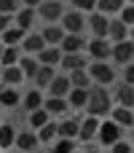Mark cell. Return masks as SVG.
I'll list each match as a JSON object with an SVG mask.
<instances>
[{
  "mask_svg": "<svg viewBox=\"0 0 134 153\" xmlns=\"http://www.w3.org/2000/svg\"><path fill=\"white\" fill-rule=\"evenodd\" d=\"M113 94L107 91V86H91L89 89V102H86V113L89 116H97V118H107L110 110H113Z\"/></svg>",
  "mask_w": 134,
  "mask_h": 153,
  "instance_id": "cell-1",
  "label": "cell"
},
{
  "mask_svg": "<svg viewBox=\"0 0 134 153\" xmlns=\"http://www.w3.org/2000/svg\"><path fill=\"white\" fill-rule=\"evenodd\" d=\"M89 73H91V81L97 86H115V81H118L115 65L110 59L107 62H89Z\"/></svg>",
  "mask_w": 134,
  "mask_h": 153,
  "instance_id": "cell-2",
  "label": "cell"
},
{
  "mask_svg": "<svg viewBox=\"0 0 134 153\" xmlns=\"http://www.w3.org/2000/svg\"><path fill=\"white\" fill-rule=\"evenodd\" d=\"M86 56L91 62H107L113 56V40L110 38H89L86 43Z\"/></svg>",
  "mask_w": 134,
  "mask_h": 153,
  "instance_id": "cell-3",
  "label": "cell"
},
{
  "mask_svg": "<svg viewBox=\"0 0 134 153\" xmlns=\"http://www.w3.org/2000/svg\"><path fill=\"white\" fill-rule=\"evenodd\" d=\"M64 3L62 0H43L38 8H35V13H38V19L43 22V24H56V22H62V16H64Z\"/></svg>",
  "mask_w": 134,
  "mask_h": 153,
  "instance_id": "cell-4",
  "label": "cell"
},
{
  "mask_svg": "<svg viewBox=\"0 0 134 153\" xmlns=\"http://www.w3.org/2000/svg\"><path fill=\"white\" fill-rule=\"evenodd\" d=\"M121 132H124V129H121V126L107 116V118H102V121H99L97 140H99V145H102V148H110L113 143H118V140H121Z\"/></svg>",
  "mask_w": 134,
  "mask_h": 153,
  "instance_id": "cell-5",
  "label": "cell"
},
{
  "mask_svg": "<svg viewBox=\"0 0 134 153\" xmlns=\"http://www.w3.org/2000/svg\"><path fill=\"white\" fill-rule=\"evenodd\" d=\"M86 22H89V13L75 11V8H67L59 24L64 27V32H83L86 35Z\"/></svg>",
  "mask_w": 134,
  "mask_h": 153,
  "instance_id": "cell-6",
  "label": "cell"
},
{
  "mask_svg": "<svg viewBox=\"0 0 134 153\" xmlns=\"http://www.w3.org/2000/svg\"><path fill=\"white\" fill-rule=\"evenodd\" d=\"M107 27H110V16L107 13H102V11H91L89 13V22H86L89 38H107Z\"/></svg>",
  "mask_w": 134,
  "mask_h": 153,
  "instance_id": "cell-7",
  "label": "cell"
},
{
  "mask_svg": "<svg viewBox=\"0 0 134 153\" xmlns=\"http://www.w3.org/2000/svg\"><path fill=\"white\" fill-rule=\"evenodd\" d=\"M86 43H89V35L83 32H67L59 43L62 54H86Z\"/></svg>",
  "mask_w": 134,
  "mask_h": 153,
  "instance_id": "cell-8",
  "label": "cell"
},
{
  "mask_svg": "<svg viewBox=\"0 0 134 153\" xmlns=\"http://www.w3.org/2000/svg\"><path fill=\"white\" fill-rule=\"evenodd\" d=\"M110 62H113V65H121V67L129 65V62H134V40L132 38L113 43V56H110Z\"/></svg>",
  "mask_w": 134,
  "mask_h": 153,
  "instance_id": "cell-9",
  "label": "cell"
},
{
  "mask_svg": "<svg viewBox=\"0 0 134 153\" xmlns=\"http://www.w3.org/2000/svg\"><path fill=\"white\" fill-rule=\"evenodd\" d=\"M99 121L97 116H83L81 118V132H78V143L81 145H91V140H97V132H99Z\"/></svg>",
  "mask_w": 134,
  "mask_h": 153,
  "instance_id": "cell-10",
  "label": "cell"
},
{
  "mask_svg": "<svg viewBox=\"0 0 134 153\" xmlns=\"http://www.w3.org/2000/svg\"><path fill=\"white\" fill-rule=\"evenodd\" d=\"M40 148V140H38V132L35 129H19L16 132V143H13V151H27V153H35Z\"/></svg>",
  "mask_w": 134,
  "mask_h": 153,
  "instance_id": "cell-11",
  "label": "cell"
},
{
  "mask_svg": "<svg viewBox=\"0 0 134 153\" xmlns=\"http://www.w3.org/2000/svg\"><path fill=\"white\" fill-rule=\"evenodd\" d=\"M56 126H59V137H67V140H78V132H81V116H62L56 118Z\"/></svg>",
  "mask_w": 134,
  "mask_h": 153,
  "instance_id": "cell-12",
  "label": "cell"
},
{
  "mask_svg": "<svg viewBox=\"0 0 134 153\" xmlns=\"http://www.w3.org/2000/svg\"><path fill=\"white\" fill-rule=\"evenodd\" d=\"M21 89L19 86H0V110H16L21 108Z\"/></svg>",
  "mask_w": 134,
  "mask_h": 153,
  "instance_id": "cell-13",
  "label": "cell"
},
{
  "mask_svg": "<svg viewBox=\"0 0 134 153\" xmlns=\"http://www.w3.org/2000/svg\"><path fill=\"white\" fill-rule=\"evenodd\" d=\"M43 100H46V91L38 89V86H30L21 94V110H24V116L32 113V110H38V108H43Z\"/></svg>",
  "mask_w": 134,
  "mask_h": 153,
  "instance_id": "cell-14",
  "label": "cell"
},
{
  "mask_svg": "<svg viewBox=\"0 0 134 153\" xmlns=\"http://www.w3.org/2000/svg\"><path fill=\"white\" fill-rule=\"evenodd\" d=\"M70 89H73V83H70V75H67L64 70H59V73L51 78V83H48L46 94H51V97H67V94H70Z\"/></svg>",
  "mask_w": 134,
  "mask_h": 153,
  "instance_id": "cell-15",
  "label": "cell"
},
{
  "mask_svg": "<svg viewBox=\"0 0 134 153\" xmlns=\"http://www.w3.org/2000/svg\"><path fill=\"white\" fill-rule=\"evenodd\" d=\"M43 108L48 110V116H51V118H62V116L73 113V110H70V102H67V97H51V94H46V100H43Z\"/></svg>",
  "mask_w": 134,
  "mask_h": 153,
  "instance_id": "cell-16",
  "label": "cell"
},
{
  "mask_svg": "<svg viewBox=\"0 0 134 153\" xmlns=\"http://www.w3.org/2000/svg\"><path fill=\"white\" fill-rule=\"evenodd\" d=\"M113 102L115 105H126V108H134V86L121 81L113 86Z\"/></svg>",
  "mask_w": 134,
  "mask_h": 153,
  "instance_id": "cell-17",
  "label": "cell"
},
{
  "mask_svg": "<svg viewBox=\"0 0 134 153\" xmlns=\"http://www.w3.org/2000/svg\"><path fill=\"white\" fill-rule=\"evenodd\" d=\"M110 118H113L121 129H132V126H134V108H126V105H113Z\"/></svg>",
  "mask_w": 134,
  "mask_h": 153,
  "instance_id": "cell-18",
  "label": "cell"
},
{
  "mask_svg": "<svg viewBox=\"0 0 134 153\" xmlns=\"http://www.w3.org/2000/svg\"><path fill=\"white\" fill-rule=\"evenodd\" d=\"M35 22H38V13H35V8H30V5H21V8L13 13V24L21 27L24 32H30V30L35 27Z\"/></svg>",
  "mask_w": 134,
  "mask_h": 153,
  "instance_id": "cell-19",
  "label": "cell"
},
{
  "mask_svg": "<svg viewBox=\"0 0 134 153\" xmlns=\"http://www.w3.org/2000/svg\"><path fill=\"white\" fill-rule=\"evenodd\" d=\"M43 48H46V40H43L40 30H30L24 35V40H21V51L24 54H40Z\"/></svg>",
  "mask_w": 134,
  "mask_h": 153,
  "instance_id": "cell-20",
  "label": "cell"
},
{
  "mask_svg": "<svg viewBox=\"0 0 134 153\" xmlns=\"http://www.w3.org/2000/svg\"><path fill=\"white\" fill-rule=\"evenodd\" d=\"M40 35H43L46 46H59V43H62V38H64L67 32H64V27L56 22V24H43V27H40Z\"/></svg>",
  "mask_w": 134,
  "mask_h": 153,
  "instance_id": "cell-21",
  "label": "cell"
},
{
  "mask_svg": "<svg viewBox=\"0 0 134 153\" xmlns=\"http://www.w3.org/2000/svg\"><path fill=\"white\" fill-rule=\"evenodd\" d=\"M89 56L86 54H64L62 56V65H59V70H64V73H73V70H83V67H89Z\"/></svg>",
  "mask_w": 134,
  "mask_h": 153,
  "instance_id": "cell-22",
  "label": "cell"
},
{
  "mask_svg": "<svg viewBox=\"0 0 134 153\" xmlns=\"http://www.w3.org/2000/svg\"><path fill=\"white\" fill-rule=\"evenodd\" d=\"M35 56H38V62H40V65H48V67H59V65H62V56H64V54H62V48H59V46H46V48H43L40 54H35Z\"/></svg>",
  "mask_w": 134,
  "mask_h": 153,
  "instance_id": "cell-23",
  "label": "cell"
},
{
  "mask_svg": "<svg viewBox=\"0 0 134 153\" xmlns=\"http://www.w3.org/2000/svg\"><path fill=\"white\" fill-rule=\"evenodd\" d=\"M107 38H110L113 43H118V40H126V38H129V24H126V22H121L118 16H110Z\"/></svg>",
  "mask_w": 134,
  "mask_h": 153,
  "instance_id": "cell-24",
  "label": "cell"
},
{
  "mask_svg": "<svg viewBox=\"0 0 134 153\" xmlns=\"http://www.w3.org/2000/svg\"><path fill=\"white\" fill-rule=\"evenodd\" d=\"M16 126L11 121H3L0 124V151H13V143H16Z\"/></svg>",
  "mask_w": 134,
  "mask_h": 153,
  "instance_id": "cell-25",
  "label": "cell"
},
{
  "mask_svg": "<svg viewBox=\"0 0 134 153\" xmlns=\"http://www.w3.org/2000/svg\"><path fill=\"white\" fill-rule=\"evenodd\" d=\"M27 78H24V73H21V67L19 65H5L3 67V86H21Z\"/></svg>",
  "mask_w": 134,
  "mask_h": 153,
  "instance_id": "cell-26",
  "label": "cell"
},
{
  "mask_svg": "<svg viewBox=\"0 0 134 153\" xmlns=\"http://www.w3.org/2000/svg\"><path fill=\"white\" fill-rule=\"evenodd\" d=\"M67 102H70V110H86V102H89V89L73 86V89H70V94H67Z\"/></svg>",
  "mask_w": 134,
  "mask_h": 153,
  "instance_id": "cell-27",
  "label": "cell"
},
{
  "mask_svg": "<svg viewBox=\"0 0 134 153\" xmlns=\"http://www.w3.org/2000/svg\"><path fill=\"white\" fill-rule=\"evenodd\" d=\"M38 140H40V145H51L54 140H59V126H56V118H51L48 124H43L40 129H38Z\"/></svg>",
  "mask_w": 134,
  "mask_h": 153,
  "instance_id": "cell-28",
  "label": "cell"
},
{
  "mask_svg": "<svg viewBox=\"0 0 134 153\" xmlns=\"http://www.w3.org/2000/svg\"><path fill=\"white\" fill-rule=\"evenodd\" d=\"M19 67H21L24 78H27V81H32V78L38 75V70H40V62H38V56H35V54H24V56L19 59Z\"/></svg>",
  "mask_w": 134,
  "mask_h": 153,
  "instance_id": "cell-29",
  "label": "cell"
},
{
  "mask_svg": "<svg viewBox=\"0 0 134 153\" xmlns=\"http://www.w3.org/2000/svg\"><path fill=\"white\" fill-rule=\"evenodd\" d=\"M59 73V67H48V65H40V70H38V75L32 78V86H38V89H48V83H51V78Z\"/></svg>",
  "mask_w": 134,
  "mask_h": 153,
  "instance_id": "cell-30",
  "label": "cell"
},
{
  "mask_svg": "<svg viewBox=\"0 0 134 153\" xmlns=\"http://www.w3.org/2000/svg\"><path fill=\"white\" fill-rule=\"evenodd\" d=\"M24 30L21 27H16V24H11L5 32H0V40H3V46H21V40H24Z\"/></svg>",
  "mask_w": 134,
  "mask_h": 153,
  "instance_id": "cell-31",
  "label": "cell"
},
{
  "mask_svg": "<svg viewBox=\"0 0 134 153\" xmlns=\"http://www.w3.org/2000/svg\"><path fill=\"white\" fill-rule=\"evenodd\" d=\"M67 75H70V83H73V86H81V89H91V86H94L89 67H83V70H73V73H67Z\"/></svg>",
  "mask_w": 134,
  "mask_h": 153,
  "instance_id": "cell-32",
  "label": "cell"
},
{
  "mask_svg": "<svg viewBox=\"0 0 134 153\" xmlns=\"http://www.w3.org/2000/svg\"><path fill=\"white\" fill-rule=\"evenodd\" d=\"M48 121H51V116H48V110H46V108H38V110L27 113V126H30V129H35V132H38L43 124H48Z\"/></svg>",
  "mask_w": 134,
  "mask_h": 153,
  "instance_id": "cell-33",
  "label": "cell"
},
{
  "mask_svg": "<svg viewBox=\"0 0 134 153\" xmlns=\"http://www.w3.org/2000/svg\"><path fill=\"white\" fill-rule=\"evenodd\" d=\"M124 5H126V0H97V11H102L107 16H118Z\"/></svg>",
  "mask_w": 134,
  "mask_h": 153,
  "instance_id": "cell-34",
  "label": "cell"
},
{
  "mask_svg": "<svg viewBox=\"0 0 134 153\" xmlns=\"http://www.w3.org/2000/svg\"><path fill=\"white\" fill-rule=\"evenodd\" d=\"M75 145L78 140H67V137H59L48 145V153H75Z\"/></svg>",
  "mask_w": 134,
  "mask_h": 153,
  "instance_id": "cell-35",
  "label": "cell"
},
{
  "mask_svg": "<svg viewBox=\"0 0 134 153\" xmlns=\"http://www.w3.org/2000/svg\"><path fill=\"white\" fill-rule=\"evenodd\" d=\"M24 56V51H21V46H5V51H3V59H0V65L5 67V65H19V59Z\"/></svg>",
  "mask_w": 134,
  "mask_h": 153,
  "instance_id": "cell-36",
  "label": "cell"
},
{
  "mask_svg": "<svg viewBox=\"0 0 134 153\" xmlns=\"http://www.w3.org/2000/svg\"><path fill=\"white\" fill-rule=\"evenodd\" d=\"M70 8L83 11V13H91V11H97V0H70Z\"/></svg>",
  "mask_w": 134,
  "mask_h": 153,
  "instance_id": "cell-37",
  "label": "cell"
},
{
  "mask_svg": "<svg viewBox=\"0 0 134 153\" xmlns=\"http://www.w3.org/2000/svg\"><path fill=\"white\" fill-rule=\"evenodd\" d=\"M107 151H110V153H134V145L129 143V140H124V137H121V140H118V143H113Z\"/></svg>",
  "mask_w": 134,
  "mask_h": 153,
  "instance_id": "cell-38",
  "label": "cell"
},
{
  "mask_svg": "<svg viewBox=\"0 0 134 153\" xmlns=\"http://www.w3.org/2000/svg\"><path fill=\"white\" fill-rule=\"evenodd\" d=\"M21 8V0H0V13H16Z\"/></svg>",
  "mask_w": 134,
  "mask_h": 153,
  "instance_id": "cell-39",
  "label": "cell"
},
{
  "mask_svg": "<svg viewBox=\"0 0 134 153\" xmlns=\"http://www.w3.org/2000/svg\"><path fill=\"white\" fill-rule=\"evenodd\" d=\"M118 19H121V22H126V24L132 27V24H134V3H126V5L121 8V13H118Z\"/></svg>",
  "mask_w": 134,
  "mask_h": 153,
  "instance_id": "cell-40",
  "label": "cell"
},
{
  "mask_svg": "<svg viewBox=\"0 0 134 153\" xmlns=\"http://www.w3.org/2000/svg\"><path fill=\"white\" fill-rule=\"evenodd\" d=\"M121 78H124L126 83H132V86H134V62L124 65V73H121Z\"/></svg>",
  "mask_w": 134,
  "mask_h": 153,
  "instance_id": "cell-41",
  "label": "cell"
},
{
  "mask_svg": "<svg viewBox=\"0 0 134 153\" xmlns=\"http://www.w3.org/2000/svg\"><path fill=\"white\" fill-rule=\"evenodd\" d=\"M11 24H13V16L11 13H0V32H5Z\"/></svg>",
  "mask_w": 134,
  "mask_h": 153,
  "instance_id": "cell-42",
  "label": "cell"
},
{
  "mask_svg": "<svg viewBox=\"0 0 134 153\" xmlns=\"http://www.w3.org/2000/svg\"><path fill=\"white\" fill-rule=\"evenodd\" d=\"M43 0H21V5H30V8H38Z\"/></svg>",
  "mask_w": 134,
  "mask_h": 153,
  "instance_id": "cell-43",
  "label": "cell"
},
{
  "mask_svg": "<svg viewBox=\"0 0 134 153\" xmlns=\"http://www.w3.org/2000/svg\"><path fill=\"white\" fill-rule=\"evenodd\" d=\"M83 153H102V151H97V148H86Z\"/></svg>",
  "mask_w": 134,
  "mask_h": 153,
  "instance_id": "cell-44",
  "label": "cell"
},
{
  "mask_svg": "<svg viewBox=\"0 0 134 153\" xmlns=\"http://www.w3.org/2000/svg\"><path fill=\"white\" fill-rule=\"evenodd\" d=\"M129 38H132V40H134V24H132V27H129Z\"/></svg>",
  "mask_w": 134,
  "mask_h": 153,
  "instance_id": "cell-45",
  "label": "cell"
},
{
  "mask_svg": "<svg viewBox=\"0 0 134 153\" xmlns=\"http://www.w3.org/2000/svg\"><path fill=\"white\" fill-rule=\"evenodd\" d=\"M3 51H5V46H3V40H0V59H3Z\"/></svg>",
  "mask_w": 134,
  "mask_h": 153,
  "instance_id": "cell-46",
  "label": "cell"
},
{
  "mask_svg": "<svg viewBox=\"0 0 134 153\" xmlns=\"http://www.w3.org/2000/svg\"><path fill=\"white\" fill-rule=\"evenodd\" d=\"M0 86H3V65H0Z\"/></svg>",
  "mask_w": 134,
  "mask_h": 153,
  "instance_id": "cell-47",
  "label": "cell"
},
{
  "mask_svg": "<svg viewBox=\"0 0 134 153\" xmlns=\"http://www.w3.org/2000/svg\"><path fill=\"white\" fill-rule=\"evenodd\" d=\"M3 121H5V116H3V110H0V124H3Z\"/></svg>",
  "mask_w": 134,
  "mask_h": 153,
  "instance_id": "cell-48",
  "label": "cell"
},
{
  "mask_svg": "<svg viewBox=\"0 0 134 153\" xmlns=\"http://www.w3.org/2000/svg\"><path fill=\"white\" fill-rule=\"evenodd\" d=\"M0 153H13V151H0Z\"/></svg>",
  "mask_w": 134,
  "mask_h": 153,
  "instance_id": "cell-49",
  "label": "cell"
},
{
  "mask_svg": "<svg viewBox=\"0 0 134 153\" xmlns=\"http://www.w3.org/2000/svg\"><path fill=\"white\" fill-rule=\"evenodd\" d=\"M13 153H27V151H13Z\"/></svg>",
  "mask_w": 134,
  "mask_h": 153,
  "instance_id": "cell-50",
  "label": "cell"
},
{
  "mask_svg": "<svg viewBox=\"0 0 134 153\" xmlns=\"http://www.w3.org/2000/svg\"><path fill=\"white\" fill-rule=\"evenodd\" d=\"M126 3H134V0H126Z\"/></svg>",
  "mask_w": 134,
  "mask_h": 153,
  "instance_id": "cell-51",
  "label": "cell"
},
{
  "mask_svg": "<svg viewBox=\"0 0 134 153\" xmlns=\"http://www.w3.org/2000/svg\"><path fill=\"white\" fill-rule=\"evenodd\" d=\"M132 145H134V143H132Z\"/></svg>",
  "mask_w": 134,
  "mask_h": 153,
  "instance_id": "cell-52",
  "label": "cell"
}]
</instances>
